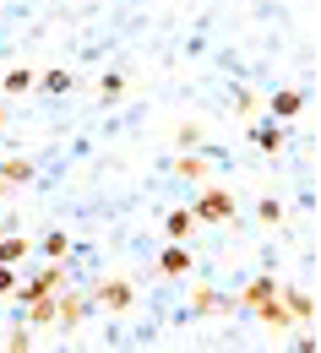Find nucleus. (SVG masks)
Wrapping results in <instances>:
<instances>
[{
  "label": "nucleus",
  "instance_id": "obj_7",
  "mask_svg": "<svg viewBox=\"0 0 321 353\" xmlns=\"http://www.w3.org/2000/svg\"><path fill=\"white\" fill-rule=\"evenodd\" d=\"M33 82H39L33 65H11V71L0 77V92H6V98H22V92H33Z\"/></svg>",
  "mask_w": 321,
  "mask_h": 353
},
{
  "label": "nucleus",
  "instance_id": "obj_17",
  "mask_svg": "<svg viewBox=\"0 0 321 353\" xmlns=\"http://www.w3.org/2000/svg\"><path fill=\"white\" fill-rule=\"evenodd\" d=\"M39 250H44L49 261H60V256H66V250H71V239H66V234H60V228H55V234H44V245H39Z\"/></svg>",
  "mask_w": 321,
  "mask_h": 353
},
{
  "label": "nucleus",
  "instance_id": "obj_15",
  "mask_svg": "<svg viewBox=\"0 0 321 353\" xmlns=\"http://www.w3.org/2000/svg\"><path fill=\"white\" fill-rule=\"evenodd\" d=\"M22 256H28V239H22V234H6V239H0V266H17Z\"/></svg>",
  "mask_w": 321,
  "mask_h": 353
},
{
  "label": "nucleus",
  "instance_id": "obj_20",
  "mask_svg": "<svg viewBox=\"0 0 321 353\" xmlns=\"http://www.w3.org/2000/svg\"><path fill=\"white\" fill-rule=\"evenodd\" d=\"M6 294H17V272H11V266H0V299H6Z\"/></svg>",
  "mask_w": 321,
  "mask_h": 353
},
{
  "label": "nucleus",
  "instance_id": "obj_9",
  "mask_svg": "<svg viewBox=\"0 0 321 353\" xmlns=\"http://www.w3.org/2000/svg\"><path fill=\"white\" fill-rule=\"evenodd\" d=\"M33 88H39V92H49V98H66V92L77 88V77L55 65V71H39V82H33Z\"/></svg>",
  "mask_w": 321,
  "mask_h": 353
},
{
  "label": "nucleus",
  "instance_id": "obj_19",
  "mask_svg": "<svg viewBox=\"0 0 321 353\" xmlns=\"http://www.w3.org/2000/svg\"><path fill=\"white\" fill-rule=\"evenodd\" d=\"M28 343H33V326L22 321V326H17L11 337H6V348H11V353H28Z\"/></svg>",
  "mask_w": 321,
  "mask_h": 353
},
{
  "label": "nucleus",
  "instance_id": "obj_14",
  "mask_svg": "<svg viewBox=\"0 0 321 353\" xmlns=\"http://www.w3.org/2000/svg\"><path fill=\"white\" fill-rule=\"evenodd\" d=\"M175 174H180V179H196V185H202V174H207V158H196V152L185 147L180 158H175Z\"/></svg>",
  "mask_w": 321,
  "mask_h": 353
},
{
  "label": "nucleus",
  "instance_id": "obj_12",
  "mask_svg": "<svg viewBox=\"0 0 321 353\" xmlns=\"http://www.w3.org/2000/svg\"><path fill=\"white\" fill-rule=\"evenodd\" d=\"M164 234H169V239H191V234H196V218H191V207H175V212L164 218Z\"/></svg>",
  "mask_w": 321,
  "mask_h": 353
},
{
  "label": "nucleus",
  "instance_id": "obj_16",
  "mask_svg": "<svg viewBox=\"0 0 321 353\" xmlns=\"http://www.w3.org/2000/svg\"><path fill=\"white\" fill-rule=\"evenodd\" d=\"M98 98H104V103H120V98H126V77H120V71H104V82H98Z\"/></svg>",
  "mask_w": 321,
  "mask_h": 353
},
{
  "label": "nucleus",
  "instance_id": "obj_1",
  "mask_svg": "<svg viewBox=\"0 0 321 353\" xmlns=\"http://www.w3.org/2000/svg\"><path fill=\"white\" fill-rule=\"evenodd\" d=\"M88 299H93L98 310H109V315H126V310L137 305V283H131V277H104Z\"/></svg>",
  "mask_w": 321,
  "mask_h": 353
},
{
  "label": "nucleus",
  "instance_id": "obj_4",
  "mask_svg": "<svg viewBox=\"0 0 321 353\" xmlns=\"http://www.w3.org/2000/svg\"><path fill=\"white\" fill-rule=\"evenodd\" d=\"M273 305L289 315V321H316V299L305 294V288H283L278 283V294H273Z\"/></svg>",
  "mask_w": 321,
  "mask_h": 353
},
{
  "label": "nucleus",
  "instance_id": "obj_18",
  "mask_svg": "<svg viewBox=\"0 0 321 353\" xmlns=\"http://www.w3.org/2000/svg\"><path fill=\"white\" fill-rule=\"evenodd\" d=\"M256 212H262V223H283V201H278V196H262Z\"/></svg>",
  "mask_w": 321,
  "mask_h": 353
},
{
  "label": "nucleus",
  "instance_id": "obj_13",
  "mask_svg": "<svg viewBox=\"0 0 321 353\" xmlns=\"http://www.w3.org/2000/svg\"><path fill=\"white\" fill-rule=\"evenodd\" d=\"M0 179L17 190V185H28V179H33V163H28V158H6V163H0Z\"/></svg>",
  "mask_w": 321,
  "mask_h": 353
},
{
  "label": "nucleus",
  "instance_id": "obj_11",
  "mask_svg": "<svg viewBox=\"0 0 321 353\" xmlns=\"http://www.w3.org/2000/svg\"><path fill=\"white\" fill-rule=\"evenodd\" d=\"M191 310H196V315H224L229 299H224L218 288H196V294H191Z\"/></svg>",
  "mask_w": 321,
  "mask_h": 353
},
{
  "label": "nucleus",
  "instance_id": "obj_21",
  "mask_svg": "<svg viewBox=\"0 0 321 353\" xmlns=\"http://www.w3.org/2000/svg\"><path fill=\"white\" fill-rule=\"evenodd\" d=\"M175 141H180V147H196V141H202V131H196V125H180V131H175Z\"/></svg>",
  "mask_w": 321,
  "mask_h": 353
},
{
  "label": "nucleus",
  "instance_id": "obj_2",
  "mask_svg": "<svg viewBox=\"0 0 321 353\" xmlns=\"http://www.w3.org/2000/svg\"><path fill=\"white\" fill-rule=\"evenodd\" d=\"M88 310H93L88 294H77V288H60V294H55V326H60V332H77V326L88 321Z\"/></svg>",
  "mask_w": 321,
  "mask_h": 353
},
{
  "label": "nucleus",
  "instance_id": "obj_6",
  "mask_svg": "<svg viewBox=\"0 0 321 353\" xmlns=\"http://www.w3.org/2000/svg\"><path fill=\"white\" fill-rule=\"evenodd\" d=\"M273 294H278V277H256V283H245V294H240L234 305H245L251 315H262V310L273 305Z\"/></svg>",
  "mask_w": 321,
  "mask_h": 353
},
{
  "label": "nucleus",
  "instance_id": "obj_5",
  "mask_svg": "<svg viewBox=\"0 0 321 353\" xmlns=\"http://www.w3.org/2000/svg\"><path fill=\"white\" fill-rule=\"evenodd\" d=\"M191 266H196V256H191L185 239H169V245L158 250V272H164V277H185Z\"/></svg>",
  "mask_w": 321,
  "mask_h": 353
},
{
  "label": "nucleus",
  "instance_id": "obj_3",
  "mask_svg": "<svg viewBox=\"0 0 321 353\" xmlns=\"http://www.w3.org/2000/svg\"><path fill=\"white\" fill-rule=\"evenodd\" d=\"M191 218H196V223H229L234 218V196H229V190H218V185H207V190L196 196Z\"/></svg>",
  "mask_w": 321,
  "mask_h": 353
},
{
  "label": "nucleus",
  "instance_id": "obj_22",
  "mask_svg": "<svg viewBox=\"0 0 321 353\" xmlns=\"http://www.w3.org/2000/svg\"><path fill=\"white\" fill-rule=\"evenodd\" d=\"M6 120H11V114H6V109H0V125H6Z\"/></svg>",
  "mask_w": 321,
  "mask_h": 353
},
{
  "label": "nucleus",
  "instance_id": "obj_10",
  "mask_svg": "<svg viewBox=\"0 0 321 353\" xmlns=\"http://www.w3.org/2000/svg\"><path fill=\"white\" fill-rule=\"evenodd\" d=\"M251 141H256L262 152H283L289 131H283V120H267V125H256V131H251Z\"/></svg>",
  "mask_w": 321,
  "mask_h": 353
},
{
  "label": "nucleus",
  "instance_id": "obj_8",
  "mask_svg": "<svg viewBox=\"0 0 321 353\" xmlns=\"http://www.w3.org/2000/svg\"><path fill=\"white\" fill-rule=\"evenodd\" d=\"M300 109H305V92L300 88H278L273 92V120H294Z\"/></svg>",
  "mask_w": 321,
  "mask_h": 353
}]
</instances>
